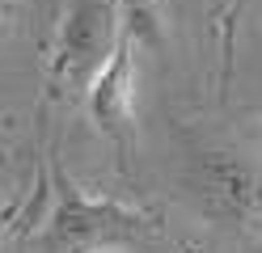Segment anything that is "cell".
<instances>
[{"label": "cell", "instance_id": "6da1fadb", "mask_svg": "<svg viewBox=\"0 0 262 253\" xmlns=\"http://www.w3.org/2000/svg\"><path fill=\"white\" fill-rule=\"evenodd\" d=\"M182 194L224 232H262V160L241 148H199L182 165Z\"/></svg>", "mask_w": 262, "mask_h": 253}, {"label": "cell", "instance_id": "7a4b0ae2", "mask_svg": "<svg viewBox=\"0 0 262 253\" xmlns=\"http://www.w3.org/2000/svg\"><path fill=\"white\" fill-rule=\"evenodd\" d=\"M157 236V219L114 198H89L68 177L55 181V202L42 219V253H97V249H136Z\"/></svg>", "mask_w": 262, "mask_h": 253}, {"label": "cell", "instance_id": "3957f363", "mask_svg": "<svg viewBox=\"0 0 262 253\" xmlns=\"http://www.w3.org/2000/svg\"><path fill=\"white\" fill-rule=\"evenodd\" d=\"M123 38V9L119 0H72L59 17L55 47H51V76L55 84H89L102 76L114 47Z\"/></svg>", "mask_w": 262, "mask_h": 253}, {"label": "cell", "instance_id": "277c9868", "mask_svg": "<svg viewBox=\"0 0 262 253\" xmlns=\"http://www.w3.org/2000/svg\"><path fill=\"white\" fill-rule=\"evenodd\" d=\"M140 42L144 38L123 21V38L114 47L110 63L102 67V76H97L89 84V93H85L97 131H102L123 156L131 148V131H136V51H140Z\"/></svg>", "mask_w": 262, "mask_h": 253}]
</instances>
